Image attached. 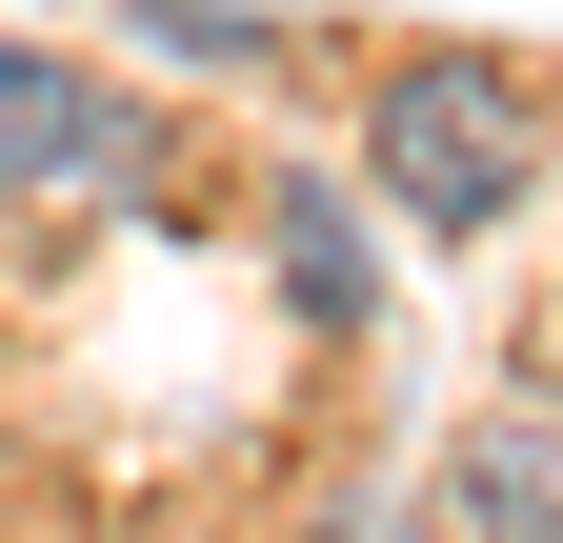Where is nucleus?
<instances>
[{"instance_id": "obj_4", "label": "nucleus", "mask_w": 563, "mask_h": 543, "mask_svg": "<svg viewBox=\"0 0 563 543\" xmlns=\"http://www.w3.org/2000/svg\"><path fill=\"white\" fill-rule=\"evenodd\" d=\"M262 242H282V302H302V343H363L383 322V242L342 181H262Z\"/></svg>"}, {"instance_id": "obj_6", "label": "nucleus", "mask_w": 563, "mask_h": 543, "mask_svg": "<svg viewBox=\"0 0 563 543\" xmlns=\"http://www.w3.org/2000/svg\"><path fill=\"white\" fill-rule=\"evenodd\" d=\"M21 543H81V523H21Z\"/></svg>"}, {"instance_id": "obj_1", "label": "nucleus", "mask_w": 563, "mask_h": 543, "mask_svg": "<svg viewBox=\"0 0 563 543\" xmlns=\"http://www.w3.org/2000/svg\"><path fill=\"white\" fill-rule=\"evenodd\" d=\"M363 181L422 242H504L523 181H563V101L523 81V60H483V41H422V60L363 81Z\"/></svg>"}, {"instance_id": "obj_5", "label": "nucleus", "mask_w": 563, "mask_h": 543, "mask_svg": "<svg viewBox=\"0 0 563 543\" xmlns=\"http://www.w3.org/2000/svg\"><path fill=\"white\" fill-rule=\"evenodd\" d=\"M121 21H141V41H162V60H262V41H282V21H262V0H121Z\"/></svg>"}, {"instance_id": "obj_2", "label": "nucleus", "mask_w": 563, "mask_h": 543, "mask_svg": "<svg viewBox=\"0 0 563 543\" xmlns=\"http://www.w3.org/2000/svg\"><path fill=\"white\" fill-rule=\"evenodd\" d=\"M141 162H162V121H141L101 60H60V41H0V201H121Z\"/></svg>"}, {"instance_id": "obj_3", "label": "nucleus", "mask_w": 563, "mask_h": 543, "mask_svg": "<svg viewBox=\"0 0 563 543\" xmlns=\"http://www.w3.org/2000/svg\"><path fill=\"white\" fill-rule=\"evenodd\" d=\"M443 503H463V543H563V383H483L463 402Z\"/></svg>"}]
</instances>
